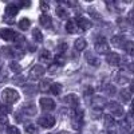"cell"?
Returning a JSON list of instances; mask_svg holds the SVG:
<instances>
[{
	"label": "cell",
	"mask_w": 134,
	"mask_h": 134,
	"mask_svg": "<svg viewBox=\"0 0 134 134\" xmlns=\"http://www.w3.org/2000/svg\"><path fill=\"white\" fill-rule=\"evenodd\" d=\"M3 99L7 105H12L19 99V93L14 88H5L3 91Z\"/></svg>",
	"instance_id": "cell-1"
},
{
	"label": "cell",
	"mask_w": 134,
	"mask_h": 134,
	"mask_svg": "<svg viewBox=\"0 0 134 134\" xmlns=\"http://www.w3.org/2000/svg\"><path fill=\"white\" fill-rule=\"evenodd\" d=\"M95 51L98 54H109L110 52V46L105 38H99L95 42Z\"/></svg>",
	"instance_id": "cell-2"
},
{
	"label": "cell",
	"mask_w": 134,
	"mask_h": 134,
	"mask_svg": "<svg viewBox=\"0 0 134 134\" xmlns=\"http://www.w3.org/2000/svg\"><path fill=\"white\" fill-rule=\"evenodd\" d=\"M38 124L43 127H52L55 125V118L52 115H43L38 119Z\"/></svg>",
	"instance_id": "cell-3"
},
{
	"label": "cell",
	"mask_w": 134,
	"mask_h": 134,
	"mask_svg": "<svg viewBox=\"0 0 134 134\" xmlns=\"http://www.w3.org/2000/svg\"><path fill=\"white\" fill-rule=\"evenodd\" d=\"M107 106H109L110 113L113 114V115L121 117L122 114H124V107H122L118 102H110V103H107Z\"/></svg>",
	"instance_id": "cell-4"
},
{
	"label": "cell",
	"mask_w": 134,
	"mask_h": 134,
	"mask_svg": "<svg viewBox=\"0 0 134 134\" xmlns=\"http://www.w3.org/2000/svg\"><path fill=\"white\" fill-rule=\"evenodd\" d=\"M43 74H44V69H43L42 66H39V64L34 66L32 69L30 70V78H31L32 81H36L38 78H40Z\"/></svg>",
	"instance_id": "cell-5"
},
{
	"label": "cell",
	"mask_w": 134,
	"mask_h": 134,
	"mask_svg": "<svg viewBox=\"0 0 134 134\" xmlns=\"http://www.w3.org/2000/svg\"><path fill=\"white\" fill-rule=\"evenodd\" d=\"M15 35H16V32H14L12 30H9V28H0V38H2L3 40L11 42V40L15 39Z\"/></svg>",
	"instance_id": "cell-6"
},
{
	"label": "cell",
	"mask_w": 134,
	"mask_h": 134,
	"mask_svg": "<svg viewBox=\"0 0 134 134\" xmlns=\"http://www.w3.org/2000/svg\"><path fill=\"white\" fill-rule=\"evenodd\" d=\"M76 26L79 27L81 30H83V31H87V30H90V28H91L93 21H91V20H88V19H86V18H78V20H76Z\"/></svg>",
	"instance_id": "cell-7"
},
{
	"label": "cell",
	"mask_w": 134,
	"mask_h": 134,
	"mask_svg": "<svg viewBox=\"0 0 134 134\" xmlns=\"http://www.w3.org/2000/svg\"><path fill=\"white\" fill-rule=\"evenodd\" d=\"M39 105L43 110H54L55 109V102L51 98H42L39 100Z\"/></svg>",
	"instance_id": "cell-8"
},
{
	"label": "cell",
	"mask_w": 134,
	"mask_h": 134,
	"mask_svg": "<svg viewBox=\"0 0 134 134\" xmlns=\"http://www.w3.org/2000/svg\"><path fill=\"white\" fill-rule=\"evenodd\" d=\"M106 60L110 66H118L119 62H121V57L117 52H109L107 57H106Z\"/></svg>",
	"instance_id": "cell-9"
},
{
	"label": "cell",
	"mask_w": 134,
	"mask_h": 134,
	"mask_svg": "<svg viewBox=\"0 0 134 134\" xmlns=\"http://www.w3.org/2000/svg\"><path fill=\"white\" fill-rule=\"evenodd\" d=\"M111 43H113V46L115 47H119V48H124L125 43H126V39L124 35H115L111 38Z\"/></svg>",
	"instance_id": "cell-10"
},
{
	"label": "cell",
	"mask_w": 134,
	"mask_h": 134,
	"mask_svg": "<svg viewBox=\"0 0 134 134\" xmlns=\"http://www.w3.org/2000/svg\"><path fill=\"white\" fill-rule=\"evenodd\" d=\"M63 102H66L67 105L72 106V109H74V107L78 106V102H79V99H78V97H76L75 94H69V95H66V97L63 98Z\"/></svg>",
	"instance_id": "cell-11"
},
{
	"label": "cell",
	"mask_w": 134,
	"mask_h": 134,
	"mask_svg": "<svg viewBox=\"0 0 134 134\" xmlns=\"http://www.w3.org/2000/svg\"><path fill=\"white\" fill-rule=\"evenodd\" d=\"M4 11H5V16L9 18V19H12V18L16 16V14L19 12V8H18V5H15V4H8Z\"/></svg>",
	"instance_id": "cell-12"
},
{
	"label": "cell",
	"mask_w": 134,
	"mask_h": 134,
	"mask_svg": "<svg viewBox=\"0 0 134 134\" xmlns=\"http://www.w3.org/2000/svg\"><path fill=\"white\" fill-rule=\"evenodd\" d=\"M39 23H40V26L44 27V28H51V26H52V19H51L47 14H43V15L39 18Z\"/></svg>",
	"instance_id": "cell-13"
},
{
	"label": "cell",
	"mask_w": 134,
	"mask_h": 134,
	"mask_svg": "<svg viewBox=\"0 0 134 134\" xmlns=\"http://www.w3.org/2000/svg\"><path fill=\"white\" fill-rule=\"evenodd\" d=\"M91 105L95 109H103V106L106 105V99L103 97H94L91 99Z\"/></svg>",
	"instance_id": "cell-14"
},
{
	"label": "cell",
	"mask_w": 134,
	"mask_h": 134,
	"mask_svg": "<svg viewBox=\"0 0 134 134\" xmlns=\"http://www.w3.org/2000/svg\"><path fill=\"white\" fill-rule=\"evenodd\" d=\"M85 58H86V60H87L88 64H91V66H94V67L99 66V59L95 57L94 54H91V52H86V54H85Z\"/></svg>",
	"instance_id": "cell-15"
},
{
	"label": "cell",
	"mask_w": 134,
	"mask_h": 134,
	"mask_svg": "<svg viewBox=\"0 0 134 134\" xmlns=\"http://www.w3.org/2000/svg\"><path fill=\"white\" fill-rule=\"evenodd\" d=\"M119 129H121V133H124V134H126V133H130V129H131V125H130V122L127 121V119H122V121H119Z\"/></svg>",
	"instance_id": "cell-16"
},
{
	"label": "cell",
	"mask_w": 134,
	"mask_h": 134,
	"mask_svg": "<svg viewBox=\"0 0 134 134\" xmlns=\"http://www.w3.org/2000/svg\"><path fill=\"white\" fill-rule=\"evenodd\" d=\"M23 111L27 115H35L36 114V106L34 103H26L23 106Z\"/></svg>",
	"instance_id": "cell-17"
},
{
	"label": "cell",
	"mask_w": 134,
	"mask_h": 134,
	"mask_svg": "<svg viewBox=\"0 0 134 134\" xmlns=\"http://www.w3.org/2000/svg\"><path fill=\"white\" fill-rule=\"evenodd\" d=\"M74 46H75V50L83 51V50L86 48V46H87V43H86V40H85L83 38H78V39L75 40V43H74Z\"/></svg>",
	"instance_id": "cell-18"
},
{
	"label": "cell",
	"mask_w": 134,
	"mask_h": 134,
	"mask_svg": "<svg viewBox=\"0 0 134 134\" xmlns=\"http://www.w3.org/2000/svg\"><path fill=\"white\" fill-rule=\"evenodd\" d=\"M76 28H78V26H76V21H75V20L70 19L69 21H67V24H66V31L69 32V34L76 32Z\"/></svg>",
	"instance_id": "cell-19"
},
{
	"label": "cell",
	"mask_w": 134,
	"mask_h": 134,
	"mask_svg": "<svg viewBox=\"0 0 134 134\" xmlns=\"http://www.w3.org/2000/svg\"><path fill=\"white\" fill-rule=\"evenodd\" d=\"M103 124H105V126H106L109 130H111V129L114 127L115 122H114V119L111 118L110 115H105V117H103Z\"/></svg>",
	"instance_id": "cell-20"
},
{
	"label": "cell",
	"mask_w": 134,
	"mask_h": 134,
	"mask_svg": "<svg viewBox=\"0 0 134 134\" xmlns=\"http://www.w3.org/2000/svg\"><path fill=\"white\" fill-rule=\"evenodd\" d=\"M0 52H2V55L5 57V58H11V57L15 55V51L12 48H9V47H2L0 48Z\"/></svg>",
	"instance_id": "cell-21"
},
{
	"label": "cell",
	"mask_w": 134,
	"mask_h": 134,
	"mask_svg": "<svg viewBox=\"0 0 134 134\" xmlns=\"http://www.w3.org/2000/svg\"><path fill=\"white\" fill-rule=\"evenodd\" d=\"M15 44H16V47H23L24 46V44H26V39H24V36L23 35H19V34H16V35H15Z\"/></svg>",
	"instance_id": "cell-22"
},
{
	"label": "cell",
	"mask_w": 134,
	"mask_h": 134,
	"mask_svg": "<svg viewBox=\"0 0 134 134\" xmlns=\"http://www.w3.org/2000/svg\"><path fill=\"white\" fill-rule=\"evenodd\" d=\"M32 38H34V40L38 42V43H42L43 42V35H42V32L38 28H34L32 30Z\"/></svg>",
	"instance_id": "cell-23"
},
{
	"label": "cell",
	"mask_w": 134,
	"mask_h": 134,
	"mask_svg": "<svg viewBox=\"0 0 134 134\" xmlns=\"http://www.w3.org/2000/svg\"><path fill=\"white\" fill-rule=\"evenodd\" d=\"M39 58H40V60L42 62H50L51 60V54H50V51H47V50H43L42 52H40V55H39Z\"/></svg>",
	"instance_id": "cell-24"
},
{
	"label": "cell",
	"mask_w": 134,
	"mask_h": 134,
	"mask_svg": "<svg viewBox=\"0 0 134 134\" xmlns=\"http://www.w3.org/2000/svg\"><path fill=\"white\" fill-rule=\"evenodd\" d=\"M121 99L124 100L125 103L130 102V99H131V91L130 90H122L121 91Z\"/></svg>",
	"instance_id": "cell-25"
},
{
	"label": "cell",
	"mask_w": 134,
	"mask_h": 134,
	"mask_svg": "<svg viewBox=\"0 0 134 134\" xmlns=\"http://www.w3.org/2000/svg\"><path fill=\"white\" fill-rule=\"evenodd\" d=\"M30 26H31V21H30V19H27V18H23V19L19 21V27H20L21 30H28Z\"/></svg>",
	"instance_id": "cell-26"
},
{
	"label": "cell",
	"mask_w": 134,
	"mask_h": 134,
	"mask_svg": "<svg viewBox=\"0 0 134 134\" xmlns=\"http://www.w3.org/2000/svg\"><path fill=\"white\" fill-rule=\"evenodd\" d=\"M50 86H51L50 81H42V82H40V85H39V90H40V91H43V93H46V91H48V90H50Z\"/></svg>",
	"instance_id": "cell-27"
},
{
	"label": "cell",
	"mask_w": 134,
	"mask_h": 134,
	"mask_svg": "<svg viewBox=\"0 0 134 134\" xmlns=\"http://www.w3.org/2000/svg\"><path fill=\"white\" fill-rule=\"evenodd\" d=\"M60 86H62V85H59V83H54V85H51V86H50L51 93L55 94V95H59V93L62 91V87H60Z\"/></svg>",
	"instance_id": "cell-28"
},
{
	"label": "cell",
	"mask_w": 134,
	"mask_h": 134,
	"mask_svg": "<svg viewBox=\"0 0 134 134\" xmlns=\"http://www.w3.org/2000/svg\"><path fill=\"white\" fill-rule=\"evenodd\" d=\"M71 125H72V127L75 130H81V127H82V118H72Z\"/></svg>",
	"instance_id": "cell-29"
},
{
	"label": "cell",
	"mask_w": 134,
	"mask_h": 134,
	"mask_svg": "<svg viewBox=\"0 0 134 134\" xmlns=\"http://www.w3.org/2000/svg\"><path fill=\"white\" fill-rule=\"evenodd\" d=\"M124 48H125V51L129 54V55H131L133 54V51H134V43L133 42H126L125 43V46H124Z\"/></svg>",
	"instance_id": "cell-30"
},
{
	"label": "cell",
	"mask_w": 134,
	"mask_h": 134,
	"mask_svg": "<svg viewBox=\"0 0 134 134\" xmlns=\"http://www.w3.org/2000/svg\"><path fill=\"white\" fill-rule=\"evenodd\" d=\"M9 69L12 70L14 72H20V71H21V66H20L18 62H11V63H9Z\"/></svg>",
	"instance_id": "cell-31"
},
{
	"label": "cell",
	"mask_w": 134,
	"mask_h": 134,
	"mask_svg": "<svg viewBox=\"0 0 134 134\" xmlns=\"http://www.w3.org/2000/svg\"><path fill=\"white\" fill-rule=\"evenodd\" d=\"M57 15L59 16V18H63V19H66L67 16H69V12L64 9V8H62V7H58L57 8Z\"/></svg>",
	"instance_id": "cell-32"
},
{
	"label": "cell",
	"mask_w": 134,
	"mask_h": 134,
	"mask_svg": "<svg viewBox=\"0 0 134 134\" xmlns=\"http://www.w3.org/2000/svg\"><path fill=\"white\" fill-rule=\"evenodd\" d=\"M69 48V46H67V43H60L59 46H58V55H63L66 52V50Z\"/></svg>",
	"instance_id": "cell-33"
},
{
	"label": "cell",
	"mask_w": 134,
	"mask_h": 134,
	"mask_svg": "<svg viewBox=\"0 0 134 134\" xmlns=\"http://www.w3.org/2000/svg\"><path fill=\"white\" fill-rule=\"evenodd\" d=\"M23 88H24V93H26V94H34V93L36 91V87L32 86V85H27V86H24Z\"/></svg>",
	"instance_id": "cell-34"
},
{
	"label": "cell",
	"mask_w": 134,
	"mask_h": 134,
	"mask_svg": "<svg viewBox=\"0 0 134 134\" xmlns=\"http://www.w3.org/2000/svg\"><path fill=\"white\" fill-rule=\"evenodd\" d=\"M26 131H27L28 134H35V133H36V127H35V125H32V124L27 125V126H26Z\"/></svg>",
	"instance_id": "cell-35"
},
{
	"label": "cell",
	"mask_w": 134,
	"mask_h": 134,
	"mask_svg": "<svg viewBox=\"0 0 134 134\" xmlns=\"http://www.w3.org/2000/svg\"><path fill=\"white\" fill-rule=\"evenodd\" d=\"M7 131H8V134H20V130L16 126H8Z\"/></svg>",
	"instance_id": "cell-36"
},
{
	"label": "cell",
	"mask_w": 134,
	"mask_h": 134,
	"mask_svg": "<svg viewBox=\"0 0 134 134\" xmlns=\"http://www.w3.org/2000/svg\"><path fill=\"white\" fill-rule=\"evenodd\" d=\"M117 82H118L119 85H125V83H127V82H129V78L118 75V76H117Z\"/></svg>",
	"instance_id": "cell-37"
},
{
	"label": "cell",
	"mask_w": 134,
	"mask_h": 134,
	"mask_svg": "<svg viewBox=\"0 0 134 134\" xmlns=\"http://www.w3.org/2000/svg\"><path fill=\"white\" fill-rule=\"evenodd\" d=\"M9 111H11V109L8 107V106H2V107H0V115H7L8 113H9Z\"/></svg>",
	"instance_id": "cell-38"
},
{
	"label": "cell",
	"mask_w": 134,
	"mask_h": 134,
	"mask_svg": "<svg viewBox=\"0 0 134 134\" xmlns=\"http://www.w3.org/2000/svg\"><path fill=\"white\" fill-rule=\"evenodd\" d=\"M64 62H66L64 55H58V57H57V64H58V66H63Z\"/></svg>",
	"instance_id": "cell-39"
},
{
	"label": "cell",
	"mask_w": 134,
	"mask_h": 134,
	"mask_svg": "<svg viewBox=\"0 0 134 134\" xmlns=\"http://www.w3.org/2000/svg\"><path fill=\"white\" fill-rule=\"evenodd\" d=\"M59 69V66L57 64V63H52V64H50L48 66V72H51V74H54L55 71H57Z\"/></svg>",
	"instance_id": "cell-40"
},
{
	"label": "cell",
	"mask_w": 134,
	"mask_h": 134,
	"mask_svg": "<svg viewBox=\"0 0 134 134\" xmlns=\"http://www.w3.org/2000/svg\"><path fill=\"white\" fill-rule=\"evenodd\" d=\"M105 88H106V91H107L109 94H114V93H115V88H114L113 86H110V85H106Z\"/></svg>",
	"instance_id": "cell-41"
},
{
	"label": "cell",
	"mask_w": 134,
	"mask_h": 134,
	"mask_svg": "<svg viewBox=\"0 0 134 134\" xmlns=\"http://www.w3.org/2000/svg\"><path fill=\"white\" fill-rule=\"evenodd\" d=\"M5 79H7L5 71H4V70H0V82H3V81H5Z\"/></svg>",
	"instance_id": "cell-42"
},
{
	"label": "cell",
	"mask_w": 134,
	"mask_h": 134,
	"mask_svg": "<svg viewBox=\"0 0 134 134\" xmlns=\"http://www.w3.org/2000/svg\"><path fill=\"white\" fill-rule=\"evenodd\" d=\"M40 7H42L43 11H46V9L48 8V4H47V3H44V2H42V3H40Z\"/></svg>",
	"instance_id": "cell-43"
},
{
	"label": "cell",
	"mask_w": 134,
	"mask_h": 134,
	"mask_svg": "<svg viewBox=\"0 0 134 134\" xmlns=\"http://www.w3.org/2000/svg\"><path fill=\"white\" fill-rule=\"evenodd\" d=\"M20 5L26 8V7H30V5H31V3H30V2H21V3H20Z\"/></svg>",
	"instance_id": "cell-44"
},
{
	"label": "cell",
	"mask_w": 134,
	"mask_h": 134,
	"mask_svg": "<svg viewBox=\"0 0 134 134\" xmlns=\"http://www.w3.org/2000/svg\"><path fill=\"white\" fill-rule=\"evenodd\" d=\"M93 93V88H87V90L85 91V95H90Z\"/></svg>",
	"instance_id": "cell-45"
},
{
	"label": "cell",
	"mask_w": 134,
	"mask_h": 134,
	"mask_svg": "<svg viewBox=\"0 0 134 134\" xmlns=\"http://www.w3.org/2000/svg\"><path fill=\"white\" fill-rule=\"evenodd\" d=\"M59 134H70V133H69V131H60Z\"/></svg>",
	"instance_id": "cell-46"
}]
</instances>
